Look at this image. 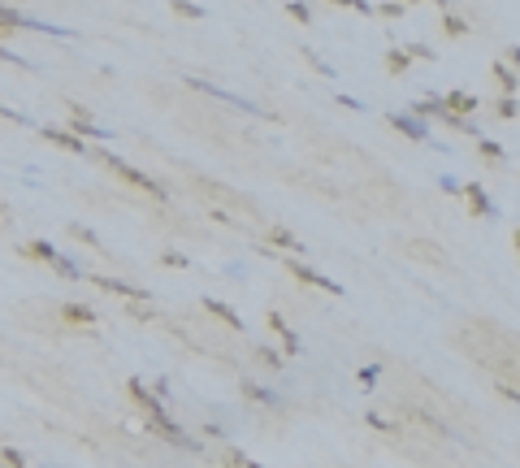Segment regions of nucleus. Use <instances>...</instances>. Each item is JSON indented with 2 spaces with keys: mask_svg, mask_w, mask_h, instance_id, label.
<instances>
[{
  "mask_svg": "<svg viewBox=\"0 0 520 468\" xmlns=\"http://www.w3.org/2000/svg\"><path fill=\"white\" fill-rule=\"evenodd\" d=\"M386 122H390V126H395V130H399V135H408L412 143H425V139H429V126H425V122H416V117H412V113H390V117H386Z\"/></svg>",
  "mask_w": 520,
  "mask_h": 468,
  "instance_id": "obj_7",
  "label": "nucleus"
},
{
  "mask_svg": "<svg viewBox=\"0 0 520 468\" xmlns=\"http://www.w3.org/2000/svg\"><path fill=\"white\" fill-rule=\"evenodd\" d=\"M442 104H447L451 117H473L477 96H473V91H451V96H442Z\"/></svg>",
  "mask_w": 520,
  "mask_h": 468,
  "instance_id": "obj_9",
  "label": "nucleus"
},
{
  "mask_svg": "<svg viewBox=\"0 0 520 468\" xmlns=\"http://www.w3.org/2000/svg\"><path fill=\"white\" fill-rule=\"evenodd\" d=\"M460 195L477 208V217H494V200H490L486 191H481V182H468V187H460Z\"/></svg>",
  "mask_w": 520,
  "mask_h": 468,
  "instance_id": "obj_10",
  "label": "nucleus"
},
{
  "mask_svg": "<svg viewBox=\"0 0 520 468\" xmlns=\"http://www.w3.org/2000/svg\"><path fill=\"white\" fill-rule=\"evenodd\" d=\"M477 143H481V156H490V161H507V152L494 139H477Z\"/></svg>",
  "mask_w": 520,
  "mask_h": 468,
  "instance_id": "obj_19",
  "label": "nucleus"
},
{
  "mask_svg": "<svg viewBox=\"0 0 520 468\" xmlns=\"http://www.w3.org/2000/svg\"><path fill=\"white\" fill-rule=\"evenodd\" d=\"M338 104H343V109H356V113H360V109H364V104H360V100H356V96H338Z\"/></svg>",
  "mask_w": 520,
  "mask_h": 468,
  "instance_id": "obj_35",
  "label": "nucleus"
},
{
  "mask_svg": "<svg viewBox=\"0 0 520 468\" xmlns=\"http://www.w3.org/2000/svg\"><path fill=\"white\" fill-rule=\"evenodd\" d=\"M386 65H390L395 74H399V70H408V52H403V48H390V52H386Z\"/></svg>",
  "mask_w": 520,
  "mask_h": 468,
  "instance_id": "obj_17",
  "label": "nucleus"
},
{
  "mask_svg": "<svg viewBox=\"0 0 520 468\" xmlns=\"http://www.w3.org/2000/svg\"><path fill=\"white\" fill-rule=\"evenodd\" d=\"M438 187H442V191H447V195H460V182H455L451 174H442V178H438Z\"/></svg>",
  "mask_w": 520,
  "mask_h": 468,
  "instance_id": "obj_34",
  "label": "nucleus"
},
{
  "mask_svg": "<svg viewBox=\"0 0 520 468\" xmlns=\"http://www.w3.org/2000/svg\"><path fill=\"white\" fill-rule=\"evenodd\" d=\"M403 52H408V61H412V57H416V61H434V48H429V44H408Z\"/></svg>",
  "mask_w": 520,
  "mask_h": 468,
  "instance_id": "obj_20",
  "label": "nucleus"
},
{
  "mask_svg": "<svg viewBox=\"0 0 520 468\" xmlns=\"http://www.w3.org/2000/svg\"><path fill=\"white\" fill-rule=\"evenodd\" d=\"M377 377H382V369H377V364H364V369L356 373V382H360L364 390H373V382H377Z\"/></svg>",
  "mask_w": 520,
  "mask_h": 468,
  "instance_id": "obj_16",
  "label": "nucleus"
},
{
  "mask_svg": "<svg viewBox=\"0 0 520 468\" xmlns=\"http://www.w3.org/2000/svg\"><path fill=\"white\" fill-rule=\"evenodd\" d=\"M499 117H507V122H512V117H516V96H503V100H499Z\"/></svg>",
  "mask_w": 520,
  "mask_h": 468,
  "instance_id": "obj_30",
  "label": "nucleus"
},
{
  "mask_svg": "<svg viewBox=\"0 0 520 468\" xmlns=\"http://www.w3.org/2000/svg\"><path fill=\"white\" fill-rule=\"evenodd\" d=\"M286 13H291L295 22H312V9L308 5H286Z\"/></svg>",
  "mask_w": 520,
  "mask_h": 468,
  "instance_id": "obj_31",
  "label": "nucleus"
},
{
  "mask_svg": "<svg viewBox=\"0 0 520 468\" xmlns=\"http://www.w3.org/2000/svg\"><path fill=\"white\" fill-rule=\"evenodd\" d=\"M269 330L282 338L286 356H299V351H304V343H299V334L291 330V325H286V317H282V312H269Z\"/></svg>",
  "mask_w": 520,
  "mask_h": 468,
  "instance_id": "obj_8",
  "label": "nucleus"
},
{
  "mask_svg": "<svg viewBox=\"0 0 520 468\" xmlns=\"http://www.w3.org/2000/svg\"><path fill=\"white\" fill-rule=\"evenodd\" d=\"M364 421H369V429H382V434H390V429H395V425H390L382 412H369V416H364Z\"/></svg>",
  "mask_w": 520,
  "mask_h": 468,
  "instance_id": "obj_27",
  "label": "nucleus"
},
{
  "mask_svg": "<svg viewBox=\"0 0 520 468\" xmlns=\"http://www.w3.org/2000/svg\"><path fill=\"white\" fill-rule=\"evenodd\" d=\"M96 156H100V161L109 165V169H113V174L122 178V182H130V187H139V191H152L156 200H165V187H161V182H156V178H148V174H143V169H135V165H126L122 156H113L109 148H100Z\"/></svg>",
  "mask_w": 520,
  "mask_h": 468,
  "instance_id": "obj_1",
  "label": "nucleus"
},
{
  "mask_svg": "<svg viewBox=\"0 0 520 468\" xmlns=\"http://www.w3.org/2000/svg\"><path fill=\"white\" fill-rule=\"evenodd\" d=\"M165 265H174V269H187V265H191V256H182V252H165Z\"/></svg>",
  "mask_w": 520,
  "mask_h": 468,
  "instance_id": "obj_32",
  "label": "nucleus"
},
{
  "mask_svg": "<svg viewBox=\"0 0 520 468\" xmlns=\"http://www.w3.org/2000/svg\"><path fill=\"white\" fill-rule=\"evenodd\" d=\"M9 26H22V13H18V9H5V5H0V31H9Z\"/></svg>",
  "mask_w": 520,
  "mask_h": 468,
  "instance_id": "obj_21",
  "label": "nucleus"
},
{
  "mask_svg": "<svg viewBox=\"0 0 520 468\" xmlns=\"http://www.w3.org/2000/svg\"><path fill=\"white\" fill-rule=\"evenodd\" d=\"M61 312H65V321H74V325H91V321H96V312H91L87 304H65Z\"/></svg>",
  "mask_w": 520,
  "mask_h": 468,
  "instance_id": "obj_15",
  "label": "nucleus"
},
{
  "mask_svg": "<svg viewBox=\"0 0 520 468\" xmlns=\"http://www.w3.org/2000/svg\"><path fill=\"white\" fill-rule=\"evenodd\" d=\"M174 9L182 13V18H204V13H208L204 5H187V0H178V5H174Z\"/></svg>",
  "mask_w": 520,
  "mask_h": 468,
  "instance_id": "obj_26",
  "label": "nucleus"
},
{
  "mask_svg": "<svg viewBox=\"0 0 520 468\" xmlns=\"http://www.w3.org/2000/svg\"><path fill=\"white\" fill-rule=\"evenodd\" d=\"M447 31H451V35H464V31H468V22H464V18H455V13H447Z\"/></svg>",
  "mask_w": 520,
  "mask_h": 468,
  "instance_id": "obj_33",
  "label": "nucleus"
},
{
  "mask_svg": "<svg viewBox=\"0 0 520 468\" xmlns=\"http://www.w3.org/2000/svg\"><path fill=\"white\" fill-rule=\"evenodd\" d=\"M39 130H44V135H48L52 143H61V148H65V152H78V156H83V152H87V143H83V139H74V135H70V130H57V126H39Z\"/></svg>",
  "mask_w": 520,
  "mask_h": 468,
  "instance_id": "obj_13",
  "label": "nucleus"
},
{
  "mask_svg": "<svg viewBox=\"0 0 520 468\" xmlns=\"http://www.w3.org/2000/svg\"><path fill=\"white\" fill-rule=\"evenodd\" d=\"M187 87H195V91H204V96H213V100H221V104H230V109H239V113H265L260 104H252L247 96H234V91H226V87H217V83H208V78H187Z\"/></svg>",
  "mask_w": 520,
  "mask_h": 468,
  "instance_id": "obj_2",
  "label": "nucleus"
},
{
  "mask_svg": "<svg viewBox=\"0 0 520 468\" xmlns=\"http://www.w3.org/2000/svg\"><path fill=\"white\" fill-rule=\"evenodd\" d=\"M226 464H230V468H260L256 460H247L243 451H230V455H226Z\"/></svg>",
  "mask_w": 520,
  "mask_h": 468,
  "instance_id": "obj_25",
  "label": "nucleus"
},
{
  "mask_svg": "<svg viewBox=\"0 0 520 468\" xmlns=\"http://www.w3.org/2000/svg\"><path fill=\"white\" fill-rule=\"evenodd\" d=\"M0 117H9V122H18V126H35L26 113H18V109H5V104H0Z\"/></svg>",
  "mask_w": 520,
  "mask_h": 468,
  "instance_id": "obj_29",
  "label": "nucleus"
},
{
  "mask_svg": "<svg viewBox=\"0 0 520 468\" xmlns=\"http://www.w3.org/2000/svg\"><path fill=\"white\" fill-rule=\"evenodd\" d=\"M87 282H96L100 291H109V295H126V299H152L148 286H135V282H122V278H87Z\"/></svg>",
  "mask_w": 520,
  "mask_h": 468,
  "instance_id": "obj_6",
  "label": "nucleus"
},
{
  "mask_svg": "<svg viewBox=\"0 0 520 468\" xmlns=\"http://www.w3.org/2000/svg\"><path fill=\"white\" fill-rule=\"evenodd\" d=\"M70 234H74L78 243H91V247L100 243V234H96V230H87V226H70Z\"/></svg>",
  "mask_w": 520,
  "mask_h": 468,
  "instance_id": "obj_22",
  "label": "nucleus"
},
{
  "mask_svg": "<svg viewBox=\"0 0 520 468\" xmlns=\"http://www.w3.org/2000/svg\"><path fill=\"white\" fill-rule=\"evenodd\" d=\"M204 308H208V312H213V317H217V321H226V325H230V330H239V334L247 330V325H243V317H239V312H234L230 304H221V299H213V295H208V299H204Z\"/></svg>",
  "mask_w": 520,
  "mask_h": 468,
  "instance_id": "obj_11",
  "label": "nucleus"
},
{
  "mask_svg": "<svg viewBox=\"0 0 520 468\" xmlns=\"http://www.w3.org/2000/svg\"><path fill=\"white\" fill-rule=\"evenodd\" d=\"M269 243H278V247H286V252H304V243H299V239H295L291 230H282V226H273V230H269Z\"/></svg>",
  "mask_w": 520,
  "mask_h": 468,
  "instance_id": "obj_14",
  "label": "nucleus"
},
{
  "mask_svg": "<svg viewBox=\"0 0 520 468\" xmlns=\"http://www.w3.org/2000/svg\"><path fill=\"white\" fill-rule=\"evenodd\" d=\"M494 74H499V83H503L507 96H516V74H512V65H507V70H503V65H494Z\"/></svg>",
  "mask_w": 520,
  "mask_h": 468,
  "instance_id": "obj_18",
  "label": "nucleus"
},
{
  "mask_svg": "<svg viewBox=\"0 0 520 468\" xmlns=\"http://www.w3.org/2000/svg\"><path fill=\"white\" fill-rule=\"evenodd\" d=\"M70 109H74V104H70ZM70 135H74V139H100V143H113V139H117L109 126H96L83 109H74V117H70Z\"/></svg>",
  "mask_w": 520,
  "mask_h": 468,
  "instance_id": "obj_4",
  "label": "nucleus"
},
{
  "mask_svg": "<svg viewBox=\"0 0 520 468\" xmlns=\"http://www.w3.org/2000/svg\"><path fill=\"white\" fill-rule=\"evenodd\" d=\"M291 273H295V282H304V286H317V291H330V295H347L338 282H330V278H325V273L308 269V265H299V260H291Z\"/></svg>",
  "mask_w": 520,
  "mask_h": 468,
  "instance_id": "obj_5",
  "label": "nucleus"
},
{
  "mask_svg": "<svg viewBox=\"0 0 520 468\" xmlns=\"http://www.w3.org/2000/svg\"><path fill=\"white\" fill-rule=\"evenodd\" d=\"M243 395L252 399V403H265V408H286V399L278 395V390H269V386H256V382H243Z\"/></svg>",
  "mask_w": 520,
  "mask_h": 468,
  "instance_id": "obj_12",
  "label": "nucleus"
},
{
  "mask_svg": "<svg viewBox=\"0 0 520 468\" xmlns=\"http://www.w3.org/2000/svg\"><path fill=\"white\" fill-rule=\"evenodd\" d=\"M256 356H260V360H265V364H269V369H282V364H286V360H282V356H278V351H273V347H260V351H256Z\"/></svg>",
  "mask_w": 520,
  "mask_h": 468,
  "instance_id": "obj_24",
  "label": "nucleus"
},
{
  "mask_svg": "<svg viewBox=\"0 0 520 468\" xmlns=\"http://www.w3.org/2000/svg\"><path fill=\"white\" fill-rule=\"evenodd\" d=\"M31 256H39V260H48L52 269H57V273H65V278H74V282L83 278V265H74L70 256H61L57 247H52V243H44V239H35V243H31Z\"/></svg>",
  "mask_w": 520,
  "mask_h": 468,
  "instance_id": "obj_3",
  "label": "nucleus"
},
{
  "mask_svg": "<svg viewBox=\"0 0 520 468\" xmlns=\"http://www.w3.org/2000/svg\"><path fill=\"white\" fill-rule=\"evenodd\" d=\"M0 460H5L9 468H26V455H22V451H13V447L0 451Z\"/></svg>",
  "mask_w": 520,
  "mask_h": 468,
  "instance_id": "obj_23",
  "label": "nucleus"
},
{
  "mask_svg": "<svg viewBox=\"0 0 520 468\" xmlns=\"http://www.w3.org/2000/svg\"><path fill=\"white\" fill-rule=\"evenodd\" d=\"M0 57H5V61H13V65H18V70H31V61H26V57H18V52H13V48H5V44H0Z\"/></svg>",
  "mask_w": 520,
  "mask_h": 468,
  "instance_id": "obj_28",
  "label": "nucleus"
}]
</instances>
